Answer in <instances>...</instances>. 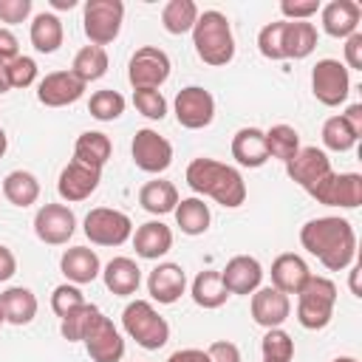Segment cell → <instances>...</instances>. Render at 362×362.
Wrapping results in <instances>:
<instances>
[{
    "label": "cell",
    "instance_id": "11a10c76",
    "mask_svg": "<svg viewBox=\"0 0 362 362\" xmlns=\"http://www.w3.org/2000/svg\"><path fill=\"white\" fill-rule=\"evenodd\" d=\"M11 90V79H8V62H0V93Z\"/></svg>",
    "mask_w": 362,
    "mask_h": 362
},
{
    "label": "cell",
    "instance_id": "74e56055",
    "mask_svg": "<svg viewBox=\"0 0 362 362\" xmlns=\"http://www.w3.org/2000/svg\"><path fill=\"white\" fill-rule=\"evenodd\" d=\"M266 139V150H269V158H280L283 164L291 161L300 150V133L291 127V124H274L263 133Z\"/></svg>",
    "mask_w": 362,
    "mask_h": 362
},
{
    "label": "cell",
    "instance_id": "603a6c76",
    "mask_svg": "<svg viewBox=\"0 0 362 362\" xmlns=\"http://www.w3.org/2000/svg\"><path fill=\"white\" fill-rule=\"evenodd\" d=\"M59 269L62 274L74 283V286H85V283H93L99 274H102V263H99V255L88 246H71L62 252L59 257Z\"/></svg>",
    "mask_w": 362,
    "mask_h": 362
},
{
    "label": "cell",
    "instance_id": "4dcf8cb0",
    "mask_svg": "<svg viewBox=\"0 0 362 362\" xmlns=\"http://www.w3.org/2000/svg\"><path fill=\"white\" fill-rule=\"evenodd\" d=\"M31 45L40 51V54H54L59 45H62V20L54 14V11H40L34 20H31Z\"/></svg>",
    "mask_w": 362,
    "mask_h": 362
},
{
    "label": "cell",
    "instance_id": "277c9868",
    "mask_svg": "<svg viewBox=\"0 0 362 362\" xmlns=\"http://www.w3.org/2000/svg\"><path fill=\"white\" fill-rule=\"evenodd\" d=\"M122 328L130 339H136V345H141L144 351H158L167 345L170 339V325L167 320L153 308V303L147 300H133L124 305L122 311Z\"/></svg>",
    "mask_w": 362,
    "mask_h": 362
},
{
    "label": "cell",
    "instance_id": "9a60e30c",
    "mask_svg": "<svg viewBox=\"0 0 362 362\" xmlns=\"http://www.w3.org/2000/svg\"><path fill=\"white\" fill-rule=\"evenodd\" d=\"M85 82H79L71 71H51L40 79L37 85V99L45 105V107H65V105H74L82 99L85 93Z\"/></svg>",
    "mask_w": 362,
    "mask_h": 362
},
{
    "label": "cell",
    "instance_id": "6f0895ef",
    "mask_svg": "<svg viewBox=\"0 0 362 362\" xmlns=\"http://www.w3.org/2000/svg\"><path fill=\"white\" fill-rule=\"evenodd\" d=\"M51 6H54V8H74L76 0H51Z\"/></svg>",
    "mask_w": 362,
    "mask_h": 362
},
{
    "label": "cell",
    "instance_id": "d4e9b609",
    "mask_svg": "<svg viewBox=\"0 0 362 362\" xmlns=\"http://www.w3.org/2000/svg\"><path fill=\"white\" fill-rule=\"evenodd\" d=\"M102 280H105L107 291H113L116 297H130L141 286V269L130 257H113L102 269Z\"/></svg>",
    "mask_w": 362,
    "mask_h": 362
},
{
    "label": "cell",
    "instance_id": "60d3db41",
    "mask_svg": "<svg viewBox=\"0 0 362 362\" xmlns=\"http://www.w3.org/2000/svg\"><path fill=\"white\" fill-rule=\"evenodd\" d=\"M356 141H359V139L348 130V124L342 122V116L325 119V124H322V144H325L328 150H334V153H348Z\"/></svg>",
    "mask_w": 362,
    "mask_h": 362
},
{
    "label": "cell",
    "instance_id": "4316f807",
    "mask_svg": "<svg viewBox=\"0 0 362 362\" xmlns=\"http://www.w3.org/2000/svg\"><path fill=\"white\" fill-rule=\"evenodd\" d=\"M0 314L11 325H28L37 317V297L25 286H11L0 294Z\"/></svg>",
    "mask_w": 362,
    "mask_h": 362
},
{
    "label": "cell",
    "instance_id": "7bdbcfd3",
    "mask_svg": "<svg viewBox=\"0 0 362 362\" xmlns=\"http://www.w3.org/2000/svg\"><path fill=\"white\" fill-rule=\"evenodd\" d=\"M82 303H85V297H82L79 286H74V283H62V286H57L54 294H51V308H54V314H57L59 320L68 317L71 311H76Z\"/></svg>",
    "mask_w": 362,
    "mask_h": 362
},
{
    "label": "cell",
    "instance_id": "cb8c5ba5",
    "mask_svg": "<svg viewBox=\"0 0 362 362\" xmlns=\"http://www.w3.org/2000/svg\"><path fill=\"white\" fill-rule=\"evenodd\" d=\"M133 249L144 260H158L173 249V229L161 221H147L133 232Z\"/></svg>",
    "mask_w": 362,
    "mask_h": 362
},
{
    "label": "cell",
    "instance_id": "bcb514c9",
    "mask_svg": "<svg viewBox=\"0 0 362 362\" xmlns=\"http://www.w3.org/2000/svg\"><path fill=\"white\" fill-rule=\"evenodd\" d=\"M280 11L286 20H311L320 11V0H283Z\"/></svg>",
    "mask_w": 362,
    "mask_h": 362
},
{
    "label": "cell",
    "instance_id": "ba28073f",
    "mask_svg": "<svg viewBox=\"0 0 362 362\" xmlns=\"http://www.w3.org/2000/svg\"><path fill=\"white\" fill-rule=\"evenodd\" d=\"M85 238L96 246H122L133 238V221L110 206H96L85 215Z\"/></svg>",
    "mask_w": 362,
    "mask_h": 362
},
{
    "label": "cell",
    "instance_id": "44dd1931",
    "mask_svg": "<svg viewBox=\"0 0 362 362\" xmlns=\"http://www.w3.org/2000/svg\"><path fill=\"white\" fill-rule=\"evenodd\" d=\"M320 14H322V31L337 40H348L351 34H356L362 20V8L354 0H331L328 6L320 8Z\"/></svg>",
    "mask_w": 362,
    "mask_h": 362
},
{
    "label": "cell",
    "instance_id": "f546056e",
    "mask_svg": "<svg viewBox=\"0 0 362 362\" xmlns=\"http://www.w3.org/2000/svg\"><path fill=\"white\" fill-rule=\"evenodd\" d=\"M189 294H192L195 305H201V308H221V305L229 300V291H226V286H223L218 269L198 272L195 280H192Z\"/></svg>",
    "mask_w": 362,
    "mask_h": 362
},
{
    "label": "cell",
    "instance_id": "db71d44e",
    "mask_svg": "<svg viewBox=\"0 0 362 362\" xmlns=\"http://www.w3.org/2000/svg\"><path fill=\"white\" fill-rule=\"evenodd\" d=\"M167 362H209V356H206V351H201V348H184V351L170 354Z\"/></svg>",
    "mask_w": 362,
    "mask_h": 362
},
{
    "label": "cell",
    "instance_id": "6da1fadb",
    "mask_svg": "<svg viewBox=\"0 0 362 362\" xmlns=\"http://www.w3.org/2000/svg\"><path fill=\"white\" fill-rule=\"evenodd\" d=\"M300 243L331 272H342L356 257V232L345 218L337 215H325L303 223Z\"/></svg>",
    "mask_w": 362,
    "mask_h": 362
},
{
    "label": "cell",
    "instance_id": "f1b7e54d",
    "mask_svg": "<svg viewBox=\"0 0 362 362\" xmlns=\"http://www.w3.org/2000/svg\"><path fill=\"white\" fill-rule=\"evenodd\" d=\"M317 48V28L308 20H286L283 54L286 59H305Z\"/></svg>",
    "mask_w": 362,
    "mask_h": 362
},
{
    "label": "cell",
    "instance_id": "680465c9",
    "mask_svg": "<svg viewBox=\"0 0 362 362\" xmlns=\"http://www.w3.org/2000/svg\"><path fill=\"white\" fill-rule=\"evenodd\" d=\"M6 147H8V136H6V130L0 127V158L6 156Z\"/></svg>",
    "mask_w": 362,
    "mask_h": 362
},
{
    "label": "cell",
    "instance_id": "7dc6e473",
    "mask_svg": "<svg viewBox=\"0 0 362 362\" xmlns=\"http://www.w3.org/2000/svg\"><path fill=\"white\" fill-rule=\"evenodd\" d=\"M31 14V0H0V23H23Z\"/></svg>",
    "mask_w": 362,
    "mask_h": 362
},
{
    "label": "cell",
    "instance_id": "6125c7cd",
    "mask_svg": "<svg viewBox=\"0 0 362 362\" xmlns=\"http://www.w3.org/2000/svg\"><path fill=\"white\" fill-rule=\"evenodd\" d=\"M263 362H274V359H263Z\"/></svg>",
    "mask_w": 362,
    "mask_h": 362
},
{
    "label": "cell",
    "instance_id": "5bb4252c",
    "mask_svg": "<svg viewBox=\"0 0 362 362\" xmlns=\"http://www.w3.org/2000/svg\"><path fill=\"white\" fill-rule=\"evenodd\" d=\"M286 173H288V178L297 187H303L308 192L311 187H317L334 170H331V158L325 156V150H320V147H300L297 156L291 161H286Z\"/></svg>",
    "mask_w": 362,
    "mask_h": 362
},
{
    "label": "cell",
    "instance_id": "91938a15",
    "mask_svg": "<svg viewBox=\"0 0 362 362\" xmlns=\"http://www.w3.org/2000/svg\"><path fill=\"white\" fill-rule=\"evenodd\" d=\"M334 362H359V359H354V356H337Z\"/></svg>",
    "mask_w": 362,
    "mask_h": 362
},
{
    "label": "cell",
    "instance_id": "8d00e7d4",
    "mask_svg": "<svg viewBox=\"0 0 362 362\" xmlns=\"http://www.w3.org/2000/svg\"><path fill=\"white\" fill-rule=\"evenodd\" d=\"M198 14L201 11L192 0H170L161 8V25L167 34H187V31H192Z\"/></svg>",
    "mask_w": 362,
    "mask_h": 362
},
{
    "label": "cell",
    "instance_id": "f6af8a7d",
    "mask_svg": "<svg viewBox=\"0 0 362 362\" xmlns=\"http://www.w3.org/2000/svg\"><path fill=\"white\" fill-rule=\"evenodd\" d=\"M8 79L11 88H28L37 82V62L31 57H14L8 62Z\"/></svg>",
    "mask_w": 362,
    "mask_h": 362
},
{
    "label": "cell",
    "instance_id": "9f6ffc18",
    "mask_svg": "<svg viewBox=\"0 0 362 362\" xmlns=\"http://www.w3.org/2000/svg\"><path fill=\"white\" fill-rule=\"evenodd\" d=\"M351 291H354V297H362V291H359V266L351 269Z\"/></svg>",
    "mask_w": 362,
    "mask_h": 362
},
{
    "label": "cell",
    "instance_id": "d590c367",
    "mask_svg": "<svg viewBox=\"0 0 362 362\" xmlns=\"http://www.w3.org/2000/svg\"><path fill=\"white\" fill-rule=\"evenodd\" d=\"M102 311L93 305V303H82L76 311H71L68 317H62L59 322V334L68 339V342H85V337L93 331V325L99 322Z\"/></svg>",
    "mask_w": 362,
    "mask_h": 362
},
{
    "label": "cell",
    "instance_id": "8fae6325",
    "mask_svg": "<svg viewBox=\"0 0 362 362\" xmlns=\"http://www.w3.org/2000/svg\"><path fill=\"white\" fill-rule=\"evenodd\" d=\"M175 119L187 130H201V127L212 124V119H215L212 93L206 88H201V85L181 88L178 96H175Z\"/></svg>",
    "mask_w": 362,
    "mask_h": 362
},
{
    "label": "cell",
    "instance_id": "ee69618b",
    "mask_svg": "<svg viewBox=\"0 0 362 362\" xmlns=\"http://www.w3.org/2000/svg\"><path fill=\"white\" fill-rule=\"evenodd\" d=\"M133 105L141 116L161 122L167 116V99L161 96V90H133Z\"/></svg>",
    "mask_w": 362,
    "mask_h": 362
},
{
    "label": "cell",
    "instance_id": "ab89813d",
    "mask_svg": "<svg viewBox=\"0 0 362 362\" xmlns=\"http://www.w3.org/2000/svg\"><path fill=\"white\" fill-rule=\"evenodd\" d=\"M260 351H263V359L291 362L294 359V339L283 328H269L260 339Z\"/></svg>",
    "mask_w": 362,
    "mask_h": 362
},
{
    "label": "cell",
    "instance_id": "816d5d0a",
    "mask_svg": "<svg viewBox=\"0 0 362 362\" xmlns=\"http://www.w3.org/2000/svg\"><path fill=\"white\" fill-rule=\"evenodd\" d=\"M339 116H342V122L348 124V130H351L356 139H362V105L354 102V105H348L345 113H339Z\"/></svg>",
    "mask_w": 362,
    "mask_h": 362
},
{
    "label": "cell",
    "instance_id": "7c38bea8",
    "mask_svg": "<svg viewBox=\"0 0 362 362\" xmlns=\"http://www.w3.org/2000/svg\"><path fill=\"white\" fill-rule=\"evenodd\" d=\"M130 153H133L136 167L144 170V173H153V175L156 173H164L173 164V144L164 136H158L156 130H150V127L136 130L133 144H130Z\"/></svg>",
    "mask_w": 362,
    "mask_h": 362
},
{
    "label": "cell",
    "instance_id": "7402d4cb",
    "mask_svg": "<svg viewBox=\"0 0 362 362\" xmlns=\"http://www.w3.org/2000/svg\"><path fill=\"white\" fill-rule=\"evenodd\" d=\"M308 277H311L308 263L294 252L277 255L272 263V286L283 294H300V288L308 283Z\"/></svg>",
    "mask_w": 362,
    "mask_h": 362
},
{
    "label": "cell",
    "instance_id": "7a4b0ae2",
    "mask_svg": "<svg viewBox=\"0 0 362 362\" xmlns=\"http://www.w3.org/2000/svg\"><path fill=\"white\" fill-rule=\"evenodd\" d=\"M187 184L198 195H209L226 209H235L246 201V181L243 175L215 158H192L187 167Z\"/></svg>",
    "mask_w": 362,
    "mask_h": 362
},
{
    "label": "cell",
    "instance_id": "2e32d148",
    "mask_svg": "<svg viewBox=\"0 0 362 362\" xmlns=\"http://www.w3.org/2000/svg\"><path fill=\"white\" fill-rule=\"evenodd\" d=\"M102 181V170L96 167H88V164H79V161H68L59 173V181H57V192L62 201L68 204H76V201H85L96 192Z\"/></svg>",
    "mask_w": 362,
    "mask_h": 362
},
{
    "label": "cell",
    "instance_id": "484cf974",
    "mask_svg": "<svg viewBox=\"0 0 362 362\" xmlns=\"http://www.w3.org/2000/svg\"><path fill=\"white\" fill-rule=\"evenodd\" d=\"M232 158L240 167H263L269 161L263 130H257V127H240L232 136Z\"/></svg>",
    "mask_w": 362,
    "mask_h": 362
},
{
    "label": "cell",
    "instance_id": "94428289",
    "mask_svg": "<svg viewBox=\"0 0 362 362\" xmlns=\"http://www.w3.org/2000/svg\"><path fill=\"white\" fill-rule=\"evenodd\" d=\"M3 322H6V320H3V314H0V325H3Z\"/></svg>",
    "mask_w": 362,
    "mask_h": 362
},
{
    "label": "cell",
    "instance_id": "ac0fdd59",
    "mask_svg": "<svg viewBox=\"0 0 362 362\" xmlns=\"http://www.w3.org/2000/svg\"><path fill=\"white\" fill-rule=\"evenodd\" d=\"M249 308H252V320L269 331V328H280L288 320L291 300H288V294L277 291L274 286H263V288H257L252 294V305Z\"/></svg>",
    "mask_w": 362,
    "mask_h": 362
},
{
    "label": "cell",
    "instance_id": "9c48e42d",
    "mask_svg": "<svg viewBox=\"0 0 362 362\" xmlns=\"http://www.w3.org/2000/svg\"><path fill=\"white\" fill-rule=\"evenodd\" d=\"M311 93L325 107H337L351 93V74L339 59H320L311 71Z\"/></svg>",
    "mask_w": 362,
    "mask_h": 362
},
{
    "label": "cell",
    "instance_id": "52a82bcc",
    "mask_svg": "<svg viewBox=\"0 0 362 362\" xmlns=\"http://www.w3.org/2000/svg\"><path fill=\"white\" fill-rule=\"evenodd\" d=\"M170 57L158 45H141L127 62V79L133 90H158L170 79Z\"/></svg>",
    "mask_w": 362,
    "mask_h": 362
},
{
    "label": "cell",
    "instance_id": "f5cc1de1",
    "mask_svg": "<svg viewBox=\"0 0 362 362\" xmlns=\"http://www.w3.org/2000/svg\"><path fill=\"white\" fill-rule=\"evenodd\" d=\"M14 274H17V257H14V252L8 246L0 243V283L11 280Z\"/></svg>",
    "mask_w": 362,
    "mask_h": 362
},
{
    "label": "cell",
    "instance_id": "1f68e13d",
    "mask_svg": "<svg viewBox=\"0 0 362 362\" xmlns=\"http://www.w3.org/2000/svg\"><path fill=\"white\" fill-rule=\"evenodd\" d=\"M139 204L141 209H147L150 215H167L175 209L178 204V189L173 181H164V178H156V181H147L141 189H139Z\"/></svg>",
    "mask_w": 362,
    "mask_h": 362
},
{
    "label": "cell",
    "instance_id": "83f0119b",
    "mask_svg": "<svg viewBox=\"0 0 362 362\" xmlns=\"http://www.w3.org/2000/svg\"><path fill=\"white\" fill-rule=\"evenodd\" d=\"M110 153H113V144L102 130H85V133H79V139L74 144V161L96 167V170H102L110 161Z\"/></svg>",
    "mask_w": 362,
    "mask_h": 362
},
{
    "label": "cell",
    "instance_id": "8992f818",
    "mask_svg": "<svg viewBox=\"0 0 362 362\" xmlns=\"http://www.w3.org/2000/svg\"><path fill=\"white\" fill-rule=\"evenodd\" d=\"M122 20H124L122 0H88L82 8L85 37L90 40V45H99V48H105L107 42H113L119 37Z\"/></svg>",
    "mask_w": 362,
    "mask_h": 362
},
{
    "label": "cell",
    "instance_id": "b9f144b4",
    "mask_svg": "<svg viewBox=\"0 0 362 362\" xmlns=\"http://www.w3.org/2000/svg\"><path fill=\"white\" fill-rule=\"evenodd\" d=\"M283 31H286V20H274L266 23L257 34V48L266 59H286L283 54Z\"/></svg>",
    "mask_w": 362,
    "mask_h": 362
},
{
    "label": "cell",
    "instance_id": "30bf717a",
    "mask_svg": "<svg viewBox=\"0 0 362 362\" xmlns=\"http://www.w3.org/2000/svg\"><path fill=\"white\" fill-rule=\"evenodd\" d=\"M317 204L356 209L362 204V175L359 173H328L317 187L308 189Z\"/></svg>",
    "mask_w": 362,
    "mask_h": 362
},
{
    "label": "cell",
    "instance_id": "e0dca14e",
    "mask_svg": "<svg viewBox=\"0 0 362 362\" xmlns=\"http://www.w3.org/2000/svg\"><path fill=\"white\" fill-rule=\"evenodd\" d=\"M221 280L229 294H255L263 283V266L252 255H235L221 269Z\"/></svg>",
    "mask_w": 362,
    "mask_h": 362
},
{
    "label": "cell",
    "instance_id": "e575fe53",
    "mask_svg": "<svg viewBox=\"0 0 362 362\" xmlns=\"http://www.w3.org/2000/svg\"><path fill=\"white\" fill-rule=\"evenodd\" d=\"M71 74L79 79V82H96L107 74V51L99 48V45H85L76 51L74 57V65H71Z\"/></svg>",
    "mask_w": 362,
    "mask_h": 362
},
{
    "label": "cell",
    "instance_id": "681fc988",
    "mask_svg": "<svg viewBox=\"0 0 362 362\" xmlns=\"http://www.w3.org/2000/svg\"><path fill=\"white\" fill-rule=\"evenodd\" d=\"M345 62H348V68L362 71V31H356L345 40Z\"/></svg>",
    "mask_w": 362,
    "mask_h": 362
},
{
    "label": "cell",
    "instance_id": "f35d334b",
    "mask_svg": "<svg viewBox=\"0 0 362 362\" xmlns=\"http://www.w3.org/2000/svg\"><path fill=\"white\" fill-rule=\"evenodd\" d=\"M88 110L99 122H113V119H119L124 113V96L119 90H113V88H102V90L90 93Z\"/></svg>",
    "mask_w": 362,
    "mask_h": 362
},
{
    "label": "cell",
    "instance_id": "c3c4849f",
    "mask_svg": "<svg viewBox=\"0 0 362 362\" xmlns=\"http://www.w3.org/2000/svg\"><path fill=\"white\" fill-rule=\"evenodd\" d=\"M206 356H209V362H240V348L229 339H215L206 348Z\"/></svg>",
    "mask_w": 362,
    "mask_h": 362
},
{
    "label": "cell",
    "instance_id": "836d02e7",
    "mask_svg": "<svg viewBox=\"0 0 362 362\" xmlns=\"http://www.w3.org/2000/svg\"><path fill=\"white\" fill-rule=\"evenodd\" d=\"M3 195L8 204L14 206H31L37 198H40V181L34 173L28 170H11L6 178H3Z\"/></svg>",
    "mask_w": 362,
    "mask_h": 362
},
{
    "label": "cell",
    "instance_id": "f907efd6",
    "mask_svg": "<svg viewBox=\"0 0 362 362\" xmlns=\"http://www.w3.org/2000/svg\"><path fill=\"white\" fill-rule=\"evenodd\" d=\"M14 57H20L17 37L8 28H0V62H11Z\"/></svg>",
    "mask_w": 362,
    "mask_h": 362
},
{
    "label": "cell",
    "instance_id": "ffe728a7",
    "mask_svg": "<svg viewBox=\"0 0 362 362\" xmlns=\"http://www.w3.org/2000/svg\"><path fill=\"white\" fill-rule=\"evenodd\" d=\"M147 291L156 303L173 305L187 291V274L178 263H158L147 277Z\"/></svg>",
    "mask_w": 362,
    "mask_h": 362
},
{
    "label": "cell",
    "instance_id": "3957f363",
    "mask_svg": "<svg viewBox=\"0 0 362 362\" xmlns=\"http://www.w3.org/2000/svg\"><path fill=\"white\" fill-rule=\"evenodd\" d=\"M192 45L195 54L206 65H226L235 59V34L229 25V17L223 11H201L192 25Z\"/></svg>",
    "mask_w": 362,
    "mask_h": 362
},
{
    "label": "cell",
    "instance_id": "4fadbf2b",
    "mask_svg": "<svg viewBox=\"0 0 362 362\" xmlns=\"http://www.w3.org/2000/svg\"><path fill=\"white\" fill-rule=\"evenodd\" d=\"M34 232L48 246H62L76 232V215L65 204H42L34 215Z\"/></svg>",
    "mask_w": 362,
    "mask_h": 362
},
{
    "label": "cell",
    "instance_id": "5b68a950",
    "mask_svg": "<svg viewBox=\"0 0 362 362\" xmlns=\"http://www.w3.org/2000/svg\"><path fill=\"white\" fill-rule=\"evenodd\" d=\"M337 305V286L328 277L311 274L297 294V322L308 331H320L331 322Z\"/></svg>",
    "mask_w": 362,
    "mask_h": 362
},
{
    "label": "cell",
    "instance_id": "d6986e66",
    "mask_svg": "<svg viewBox=\"0 0 362 362\" xmlns=\"http://www.w3.org/2000/svg\"><path fill=\"white\" fill-rule=\"evenodd\" d=\"M85 351L93 362H122L124 356V339L119 334V328L102 314L99 322L93 325V331L85 337Z\"/></svg>",
    "mask_w": 362,
    "mask_h": 362
},
{
    "label": "cell",
    "instance_id": "d6a6232c",
    "mask_svg": "<svg viewBox=\"0 0 362 362\" xmlns=\"http://www.w3.org/2000/svg\"><path fill=\"white\" fill-rule=\"evenodd\" d=\"M175 223H178V229L184 232V235H204L206 229H209V221H212V212H209V206L201 201V198H181L178 204H175Z\"/></svg>",
    "mask_w": 362,
    "mask_h": 362
}]
</instances>
